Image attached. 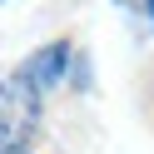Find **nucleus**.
<instances>
[{
  "mask_svg": "<svg viewBox=\"0 0 154 154\" xmlns=\"http://www.w3.org/2000/svg\"><path fill=\"white\" fill-rule=\"evenodd\" d=\"M65 70H70V45H45V50H35L20 65V80L30 90H55L65 80Z\"/></svg>",
  "mask_w": 154,
  "mask_h": 154,
  "instance_id": "f257e3e1",
  "label": "nucleus"
},
{
  "mask_svg": "<svg viewBox=\"0 0 154 154\" xmlns=\"http://www.w3.org/2000/svg\"><path fill=\"white\" fill-rule=\"evenodd\" d=\"M30 114H35V104H30V85H25L20 75H10V80H5V149H15V144H20V124L30 129Z\"/></svg>",
  "mask_w": 154,
  "mask_h": 154,
  "instance_id": "f03ea898",
  "label": "nucleus"
},
{
  "mask_svg": "<svg viewBox=\"0 0 154 154\" xmlns=\"http://www.w3.org/2000/svg\"><path fill=\"white\" fill-rule=\"evenodd\" d=\"M114 5H124L129 15H139L144 30H154V0H114Z\"/></svg>",
  "mask_w": 154,
  "mask_h": 154,
  "instance_id": "7ed1b4c3",
  "label": "nucleus"
},
{
  "mask_svg": "<svg viewBox=\"0 0 154 154\" xmlns=\"http://www.w3.org/2000/svg\"><path fill=\"white\" fill-rule=\"evenodd\" d=\"M5 154H15V149H5Z\"/></svg>",
  "mask_w": 154,
  "mask_h": 154,
  "instance_id": "20e7f679",
  "label": "nucleus"
}]
</instances>
